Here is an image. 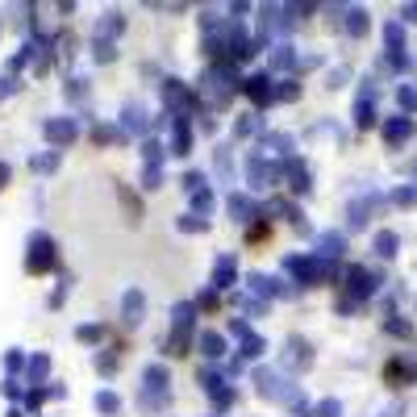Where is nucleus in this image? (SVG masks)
<instances>
[{"mask_svg": "<svg viewBox=\"0 0 417 417\" xmlns=\"http://www.w3.org/2000/svg\"><path fill=\"white\" fill-rule=\"evenodd\" d=\"M396 204H413V188H401L396 192Z\"/></svg>", "mask_w": 417, "mask_h": 417, "instance_id": "5", "label": "nucleus"}, {"mask_svg": "<svg viewBox=\"0 0 417 417\" xmlns=\"http://www.w3.org/2000/svg\"><path fill=\"white\" fill-rule=\"evenodd\" d=\"M409 134H413V126H409L405 117H392V121L384 126V138H388V142H405Z\"/></svg>", "mask_w": 417, "mask_h": 417, "instance_id": "1", "label": "nucleus"}, {"mask_svg": "<svg viewBox=\"0 0 417 417\" xmlns=\"http://www.w3.org/2000/svg\"><path fill=\"white\" fill-rule=\"evenodd\" d=\"M384 38H388V46H392V50H401V42H405V29H401V25H388V34H384Z\"/></svg>", "mask_w": 417, "mask_h": 417, "instance_id": "3", "label": "nucleus"}, {"mask_svg": "<svg viewBox=\"0 0 417 417\" xmlns=\"http://www.w3.org/2000/svg\"><path fill=\"white\" fill-rule=\"evenodd\" d=\"M376 250L380 254H396V234H380L376 238Z\"/></svg>", "mask_w": 417, "mask_h": 417, "instance_id": "2", "label": "nucleus"}, {"mask_svg": "<svg viewBox=\"0 0 417 417\" xmlns=\"http://www.w3.org/2000/svg\"><path fill=\"white\" fill-rule=\"evenodd\" d=\"M401 109H417V92L413 88H401Z\"/></svg>", "mask_w": 417, "mask_h": 417, "instance_id": "4", "label": "nucleus"}]
</instances>
